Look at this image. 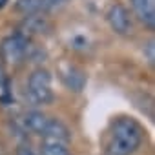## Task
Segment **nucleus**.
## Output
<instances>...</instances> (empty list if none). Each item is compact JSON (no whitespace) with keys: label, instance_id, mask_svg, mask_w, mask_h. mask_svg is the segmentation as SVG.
I'll use <instances>...</instances> for the list:
<instances>
[{"label":"nucleus","instance_id":"nucleus-1","mask_svg":"<svg viewBox=\"0 0 155 155\" xmlns=\"http://www.w3.org/2000/svg\"><path fill=\"white\" fill-rule=\"evenodd\" d=\"M144 139V128L133 117H117L111 122L106 144L108 155H133Z\"/></svg>","mask_w":155,"mask_h":155},{"label":"nucleus","instance_id":"nucleus-2","mask_svg":"<svg viewBox=\"0 0 155 155\" xmlns=\"http://www.w3.org/2000/svg\"><path fill=\"white\" fill-rule=\"evenodd\" d=\"M28 93L29 99L37 104H48L53 101V91H51V75L44 68H37L28 81Z\"/></svg>","mask_w":155,"mask_h":155},{"label":"nucleus","instance_id":"nucleus-3","mask_svg":"<svg viewBox=\"0 0 155 155\" xmlns=\"http://www.w3.org/2000/svg\"><path fill=\"white\" fill-rule=\"evenodd\" d=\"M29 51H31V44H29L28 37L22 33H17V35L4 38L2 46H0V57H2V60L13 62V64H18L26 57H29Z\"/></svg>","mask_w":155,"mask_h":155},{"label":"nucleus","instance_id":"nucleus-4","mask_svg":"<svg viewBox=\"0 0 155 155\" xmlns=\"http://www.w3.org/2000/svg\"><path fill=\"white\" fill-rule=\"evenodd\" d=\"M106 20L111 26V29L119 35H126L131 29V18H130V11L122 6V4H113L108 13H106Z\"/></svg>","mask_w":155,"mask_h":155},{"label":"nucleus","instance_id":"nucleus-5","mask_svg":"<svg viewBox=\"0 0 155 155\" xmlns=\"http://www.w3.org/2000/svg\"><path fill=\"white\" fill-rule=\"evenodd\" d=\"M42 137H44V140H53V142L68 144L71 140V131L68 130V126L62 120H58V119H48L46 128L42 131Z\"/></svg>","mask_w":155,"mask_h":155},{"label":"nucleus","instance_id":"nucleus-6","mask_svg":"<svg viewBox=\"0 0 155 155\" xmlns=\"http://www.w3.org/2000/svg\"><path fill=\"white\" fill-rule=\"evenodd\" d=\"M133 11L140 18V22L153 29L155 28V0H130Z\"/></svg>","mask_w":155,"mask_h":155},{"label":"nucleus","instance_id":"nucleus-7","mask_svg":"<svg viewBox=\"0 0 155 155\" xmlns=\"http://www.w3.org/2000/svg\"><path fill=\"white\" fill-rule=\"evenodd\" d=\"M60 77H62V82L73 91H82V88L86 86V75L77 66H66V69H62Z\"/></svg>","mask_w":155,"mask_h":155},{"label":"nucleus","instance_id":"nucleus-8","mask_svg":"<svg viewBox=\"0 0 155 155\" xmlns=\"http://www.w3.org/2000/svg\"><path fill=\"white\" fill-rule=\"evenodd\" d=\"M51 8V0H17L15 9L18 13H24L28 17L31 15H42Z\"/></svg>","mask_w":155,"mask_h":155},{"label":"nucleus","instance_id":"nucleus-9","mask_svg":"<svg viewBox=\"0 0 155 155\" xmlns=\"http://www.w3.org/2000/svg\"><path fill=\"white\" fill-rule=\"evenodd\" d=\"M46 122H48V117L44 113H40V111H35V110L33 111H26L24 117H22V126L26 130L40 135V137H42V131L46 128Z\"/></svg>","mask_w":155,"mask_h":155},{"label":"nucleus","instance_id":"nucleus-10","mask_svg":"<svg viewBox=\"0 0 155 155\" xmlns=\"http://www.w3.org/2000/svg\"><path fill=\"white\" fill-rule=\"evenodd\" d=\"M49 29V22L42 17V15H31L26 17V20L22 22V33H44Z\"/></svg>","mask_w":155,"mask_h":155},{"label":"nucleus","instance_id":"nucleus-11","mask_svg":"<svg viewBox=\"0 0 155 155\" xmlns=\"http://www.w3.org/2000/svg\"><path fill=\"white\" fill-rule=\"evenodd\" d=\"M40 155H71L68 150V144L62 142H53V140H44L40 146Z\"/></svg>","mask_w":155,"mask_h":155},{"label":"nucleus","instance_id":"nucleus-12","mask_svg":"<svg viewBox=\"0 0 155 155\" xmlns=\"http://www.w3.org/2000/svg\"><path fill=\"white\" fill-rule=\"evenodd\" d=\"M153 49H155V46H153V40H150L146 46H144V53H146V60L150 62V64H153V60H155V57H153Z\"/></svg>","mask_w":155,"mask_h":155},{"label":"nucleus","instance_id":"nucleus-13","mask_svg":"<svg viewBox=\"0 0 155 155\" xmlns=\"http://www.w3.org/2000/svg\"><path fill=\"white\" fill-rule=\"evenodd\" d=\"M17 155H38L31 146H28V144H22V146H18L17 148Z\"/></svg>","mask_w":155,"mask_h":155},{"label":"nucleus","instance_id":"nucleus-14","mask_svg":"<svg viewBox=\"0 0 155 155\" xmlns=\"http://www.w3.org/2000/svg\"><path fill=\"white\" fill-rule=\"evenodd\" d=\"M6 82H8V79H6V73H4L2 66H0V88H4V86H6Z\"/></svg>","mask_w":155,"mask_h":155},{"label":"nucleus","instance_id":"nucleus-15","mask_svg":"<svg viewBox=\"0 0 155 155\" xmlns=\"http://www.w3.org/2000/svg\"><path fill=\"white\" fill-rule=\"evenodd\" d=\"M8 2H9V0H0V9H2V8L8 4Z\"/></svg>","mask_w":155,"mask_h":155},{"label":"nucleus","instance_id":"nucleus-16","mask_svg":"<svg viewBox=\"0 0 155 155\" xmlns=\"http://www.w3.org/2000/svg\"><path fill=\"white\" fill-rule=\"evenodd\" d=\"M51 2H57V0H51Z\"/></svg>","mask_w":155,"mask_h":155}]
</instances>
